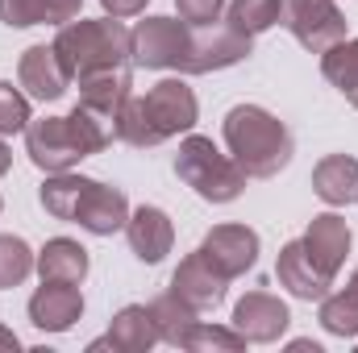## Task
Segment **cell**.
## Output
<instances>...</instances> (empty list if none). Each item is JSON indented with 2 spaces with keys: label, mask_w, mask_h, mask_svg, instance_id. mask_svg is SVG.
Listing matches in <instances>:
<instances>
[{
  "label": "cell",
  "mask_w": 358,
  "mask_h": 353,
  "mask_svg": "<svg viewBox=\"0 0 358 353\" xmlns=\"http://www.w3.org/2000/svg\"><path fill=\"white\" fill-rule=\"evenodd\" d=\"M221 291H225V274H221L217 266L204 258V250H200V254H192L187 262L179 266L176 295H183L187 303L208 308V303H217V299H221Z\"/></svg>",
  "instance_id": "cell-13"
},
{
  "label": "cell",
  "mask_w": 358,
  "mask_h": 353,
  "mask_svg": "<svg viewBox=\"0 0 358 353\" xmlns=\"http://www.w3.org/2000/svg\"><path fill=\"white\" fill-rule=\"evenodd\" d=\"M176 4H179V17H183V21L208 25V21H217V13H221L225 0H176Z\"/></svg>",
  "instance_id": "cell-28"
},
{
  "label": "cell",
  "mask_w": 358,
  "mask_h": 353,
  "mask_svg": "<svg viewBox=\"0 0 358 353\" xmlns=\"http://www.w3.org/2000/svg\"><path fill=\"white\" fill-rule=\"evenodd\" d=\"M250 54V38L234 25L225 29H213V33H200L192 38L187 46V59H183V71H213V67H229L238 59Z\"/></svg>",
  "instance_id": "cell-7"
},
{
  "label": "cell",
  "mask_w": 358,
  "mask_h": 353,
  "mask_svg": "<svg viewBox=\"0 0 358 353\" xmlns=\"http://www.w3.org/2000/svg\"><path fill=\"white\" fill-rule=\"evenodd\" d=\"M146 108H150V117H155V125H159L163 137L196 125V96L179 80H163L159 88L146 96Z\"/></svg>",
  "instance_id": "cell-8"
},
{
  "label": "cell",
  "mask_w": 358,
  "mask_h": 353,
  "mask_svg": "<svg viewBox=\"0 0 358 353\" xmlns=\"http://www.w3.org/2000/svg\"><path fill=\"white\" fill-rule=\"evenodd\" d=\"M38 266H42V278H50V283H80L88 274V254L76 241L59 237V241H50L42 250V262Z\"/></svg>",
  "instance_id": "cell-20"
},
{
  "label": "cell",
  "mask_w": 358,
  "mask_h": 353,
  "mask_svg": "<svg viewBox=\"0 0 358 353\" xmlns=\"http://www.w3.org/2000/svg\"><path fill=\"white\" fill-rule=\"evenodd\" d=\"M67 67H63V59L55 54V46L46 50V46H34V50H25V59H21V84L34 91L38 100H59L63 91H67Z\"/></svg>",
  "instance_id": "cell-10"
},
{
  "label": "cell",
  "mask_w": 358,
  "mask_h": 353,
  "mask_svg": "<svg viewBox=\"0 0 358 353\" xmlns=\"http://www.w3.org/2000/svg\"><path fill=\"white\" fill-rule=\"evenodd\" d=\"M279 17L308 50H329L346 38V21L334 0H279Z\"/></svg>",
  "instance_id": "cell-4"
},
{
  "label": "cell",
  "mask_w": 358,
  "mask_h": 353,
  "mask_svg": "<svg viewBox=\"0 0 358 353\" xmlns=\"http://www.w3.org/2000/svg\"><path fill=\"white\" fill-rule=\"evenodd\" d=\"M279 278H283L300 299H317V295H325V287H329V274L308 258L304 241H292V246L279 254Z\"/></svg>",
  "instance_id": "cell-14"
},
{
  "label": "cell",
  "mask_w": 358,
  "mask_h": 353,
  "mask_svg": "<svg viewBox=\"0 0 358 353\" xmlns=\"http://www.w3.org/2000/svg\"><path fill=\"white\" fill-rule=\"evenodd\" d=\"M8 171V150H4V142H0V175Z\"/></svg>",
  "instance_id": "cell-31"
},
{
  "label": "cell",
  "mask_w": 358,
  "mask_h": 353,
  "mask_svg": "<svg viewBox=\"0 0 358 353\" xmlns=\"http://www.w3.org/2000/svg\"><path fill=\"white\" fill-rule=\"evenodd\" d=\"M255 254H259V237L250 229H242V225H221L204 241V258L217 266L225 278L238 274V270H246V266L255 262Z\"/></svg>",
  "instance_id": "cell-9"
},
{
  "label": "cell",
  "mask_w": 358,
  "mask_h": 353,
  "mask_svg": "<svg viewBox=\"0 0 358 353\" xmlns=\"http://www.w3.org/2000/svg\"><path fill=\"white\" fill-rule=\"evenodd\" d=\"M304 250H308L313 262L334 278V270L342 266L346 250H350V229H346V220H338V216H317L313 229H308V237H304Z\"/></svg>",
  "instance_id": "cell-12"
},
{
  "label": "cell",
  "mask_w": 358,
  "mask_h": 353,
  "mask_svg": "<svg viewBox=\"0 0 358 353\" xmlns=\"http://www.w3.org/2000/svg\"><path fill=\"white\" fill-rule=\"evenodd\" d=\"M76 220H80L84 229H92V233H113V229H121V225H125V195L113 191V187L92 183L88 191H84V200H80V208H76Z\"/></svg>",
  "instance_id": "cell-15"
},
{
  "label": "cell",
  "mask_w": 358,
  "mask_h": 353,
  "mask_svg": "<svg viewBox=\"0 0 358 353\" xmlns=\"http://www.w3.org/2000/svg\"><path fill=\"white\" fill-rule=\"evenodd\" d=\"M275 21H279V0H234V8H229V25L242 29L246 38Z\"/></svg>",
  "instance_id": "cell-23"
},
{
  "label": "cell",
  "mask_w": 358,
  "mask_h": 353,
  "mask_svg": "<svg viewBox=\"0 0 358 353\" xmlns=\"http://www.w3.org/2000/svg\"><path fill=\"white\" fill-rule=\"evenodd\" d=\"M350 291H355V295H358V274H355V287H350Z\"/></svg>",
  "instance_id": "cell-32"
},
{
  "label": "cell",
  "mask_w": 358,
  "mask_h": 353,
  "mask_svg": "<svg viewBox=\"0 0 358 353\" xmlns=\"http://www.w3.org/2000/svg\"><path fill=\"white\" fill-rule=\"evenodd\" d=\"M80 308H84V299H80L76 283H50L29 299V316L38 329H67L80 316Z\"/></svg>",
  "instance_id": "cell-11"
},
{
  "label": "cell",
  "mask_w": 358,
  "mask_h": 353,
  "mask_svg": "<svg viewBox=\"0 0 358 353\" xmlns=\"http://www.w3.org/2000/svg\"><path fill=\"white\" fill-rule=\"evenodd\" d=\"M29 125V104L25 96H17V88L0 84V133H17Z\"/></svg>",
  "instance_id": "cell-26"
},
{
  "label": "cell",
  "mask_w": 358,
  "mask_h": 353,
  "mask_svg": "<svg viewBox=\"0 0 358 353\" xmlns=\"http://www.w3.org/2000/svg\"><path fill=\"white\" fill-rule=\"evenodd\" d=\"M129 246L138 250L142 262H159L171 250V225L159 208H138L129 220Z\"/></svg>",
  "instance_id": "cell-16"
},
{
  "label": "cell",
  "mask_w": 358,
  "mask_h": 353,
  "mask_svg": "<svg viewBox=\"0 0 358 353\" xmlns=\"http://www.w3.org/2000/svg\"><path fill=\"white\" fill-rule=\"evenodd\" d=\"M176 171L204 200H213V204H225V200H234L238 191H242V167L238 163H229V158H221L217 150H213V142H204V137H187L183 146H179V163Z\"/></svg>",
  "instance_id": "cell-3"
},
{
  "label": "cell",
  "mask_w": 358,
  "mask_h": 353,
  "mask_svg": "<svg viewBox=\"0 0 358 353\" xmlns=\"http://www.w3.org/2000/svg\"><path fill=\"white\" fill-rule=\"evenodd\" d=\"M225 142L234 150V163L242 167V175L267 179L275 175L287 158H292V137L287 129L255 104H242L225 117Z\"/></svg>",
  "instance_id": "cell-1"
},
{
  "label": "cell",
  "mask_w": 358,
  "mask_h": 353,
  "mask_svg": "<svg viewBox=\"0 0 358 353\" xmlns=\"http://www.w3.org/2000/svg\"><path fill=\"white\" fill-rule=\"evenodd\" d=\"M325 80H334L338 88L350 96V104L358 108V38L350 42H334L329 50H325Z\"/></svg>",
  "instance_id": "cell-21"
},
{
  "label": "cell",
  "mask_w": 358,
  "mask_h": 353,
  "mask_svg": "<svg viewBox=\"0 0 358 353\" xmlns=\"http://www.w3.org/2000/svg\"><path fill=\"white\" fill-rule=\"evenodd\" d=\"M84 0H42V21H55V25H67L76 13H80Z\"/></svg>",
  "instance_id": "cell-29"
},
{
  "label": "cell",
  "mask_w": 358,
  "mask_h": 353,
  "mask_svg": "<svg viewBox=\"0 0 358 353\" xmlns=\"http://www.w3.org/2000/svg\"><path fill=\"white\" fill-rule=\"evenodd\" d=\"M129 38H134L129 54H134L142 67H183L187 46H192L187 29H183L179 21H171V17H150V21H142Z\"/></svg>",
  "instance_id": "cell-5"
},
{
  "label": "cell",
  "mask_w": 358,
  "mask_h": 353,
  "mask_svg": "<svg viewBox=\"0 0 358 353\" xmlns=\"http://www.w3.org/2000/svg\"><path fill=\"white\" fill-rule=\"evenodd\" d=\"M313 187H317V195H321L325 204H346V200H355L358 195V163L346 158V154L325 158V163L317 167V175H313Z\"/></svg>",
  "instance_id": "cell-19"
},
{
  "label": "cell",
  "mask_w": 358,
  "mask_h": 353,
  "mask_svg": "<svg viewBox=\"0 0 358 353\" xmlns=\"http://www.w3.org/2000/svg\"><path fill=\"white\" fill-rule=\"evenodd\" d=\"M142 4H146V0H104V8H108L113 17H134V13H142Z\"/></svg>",
  "instance_id": "cell-30"
},
{
  "label": "cell",
  "mask_w": 358,
  "mask_h": 353,
  "mask_svg": "<svg viewBox=\"0 0 358 353\" xmlns=\"http://www.w3.org/2000/svg\"><path fill=\"white\" fill-rule=\"evenodd\" d=\"M238 329L242 333H250L255 341H271L283 324H287V308L279 303V299H271V295H250V299H242L238 303Z\"/></svg>",
  "instance_id": "cell-17"
},
{
  "label": "cell",
  "mask_w": 358,
  "mask_h": 353,
  "mask_svg": "<svg viewBox=\"0 0 358 353\" xmlns=\"http://www.w3.org/2000/svg\"><path fill=\"white\" fill-rule=\"evenodd\" d=\"M25 142H29L34 163L46 167V171H67L76 158H84V150H80V142H76L67 117H63V121H59V117H46V121H38V125H25Z\"/></svg>",
  "instance_id": "cell-6"
},
{
  "label": "cell",
  "mask_w": 358,
  "mask_h": 353,
  "mask_svg": "<svg viewBox=\"0 0 358 353\" xmlns=\"http://www.w3.org/2000/svg\"><path fill=\"white\" fill-rule=\"evenodd\" d=\"M80 84H84V104L100 108V112H108V117H117L121 104L129 100V75L117 71V67L88 71V75H80Z\"/></svg>",
  "instance_id": "cell-18"
},
{
  "label": "cell",
  "mask_w": 358,
  "mask_h": 353,
  "mask_svg": "<svg viewBox=\"0 0 358 353\" xmlns=\"http://www.w3.org/2000/svg\"><path fill=\"white\" fill-rule=\"evenodd\" d=\"M129 46H134V38L121 29V21H76V25H63L55 38V54L63 59L67 75L117 67L129 54Z\"/></svg>",
  "instance_id": "cell-2"
},
{
  "label": "cell",
  "mask_w": 358,
  "mask_h": 353,
  "mask_svg": "<svg viewBox=\"0 0 358 353\" xmlns=\"http://www.w3.org/2000/svg\"><path fill=\"white\" fill-rule=\"evenodd\" d=\"M0 17L8 25H38L42 21V0H0Z\"/></svg>",
  "instance_id": "cell-27"
},
{
  "label": "cell",
  "mask_w": 358,
  "mask_h": 353,
  "mask_svg": "<svg viewBox=\"0 0 358 353\" xmlns=\"http://www.w3.org/2000/svg\"><path fill=\"white\" fill-rule=\"evenodd\" d=\"M321 320H325V329L329 333H355L358 329V295L355 291H346V295H338V299H329L325 303V312H321Z\"/></svg>",
  "instance_id": "cell-25"
},
{
  "label": "cell",
  "mask_w": 358,
  "mask_h": 353,
  "mask_svg": "<svg viewBox=\"0 0 358 353\" xmlns=\"http://www.w3.org/2000/svg\"><path fill=\"white\" fill-rule=\"evenodd\" d=\"M29 250H25V241H17V237H0V287H8V283H21L25 274H29Z\"/></svg>",
  "instance_id": "cell-24"
},
{
  "label": "cell",
  "mask_w": 358,
  "mask_h": 353,
  "mask_svg": "<svg viewBox=\"0 0 358 353\" xmlns=\"http://www.w3.org/2000/svg\"><path fill=\"white\" fill-rule=\"evenodd\" d=\"M88 187H92V179L59 175L42 187V204H46V212H55L59 220H76V208H80V200H84Z\"/></svg>",
  "instance_id": "cell-22"
}]
</instances>
